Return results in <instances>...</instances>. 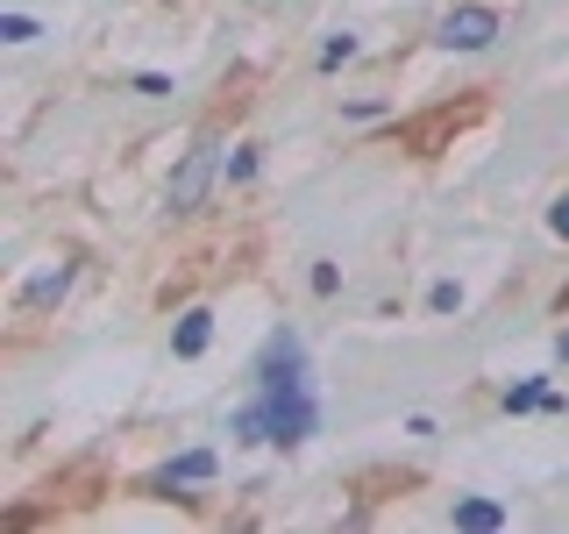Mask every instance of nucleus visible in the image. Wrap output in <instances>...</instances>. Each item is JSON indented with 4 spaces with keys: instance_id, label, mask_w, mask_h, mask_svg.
Returning <instances> with one entry per match:
<instances>
[{
    "instance_id": "10",
    "label": "nucleus",
    "mask_w": 569,
    "mask_h": 534,
    "mask_svg": "<svg viewBox=\"0 0 569 534\" xmlns=\"http://www.w3.org/2000/svg\"><path fill=\"white\" fill-rule=\"evenodd\" d=\"M136 93H150V100H164V93H171V79H164V71H142V79H136Z\"/></svg>"
},
{
    "instance_id": "4",
    "label": "nucleus",
    "mask_w": 569,
    "mask_h": 534,
    "mask_svg": "<svg viewBox=\"0 0 569 534\" xmlns=\"http://www.w3.org/2000/svg\"><path fill=\"white\" fill-rule=\"evenodd\" d=\"M299 364H307L299 335H292V328H278V335H271V349H263V364H257V378H263V385H292V378H299Z\"/></svg>"
},
{
    "instance_id": "3",
    "label": "nucleus",
    "mask_w": 569,
    "mask_h": 534,
    "mask_svg": "<svg viewBox=\"0 0 569 534\" xmlns=\"http://www.w3.org/2000/svg\"><path fill=\"white\" fill-rule=\"evenodd\" d=\"M498 36V14L491 8H456L441 14V50H485Z\"/></svg>"
},
{
    "instance_id": "13",
    "label": "nucleus",
    "mask_w": 569,
    "mask_h": 534,
    "mask_svg": "<svg viewBox=\"0 0 569 534\" xmlns=\"http://www.w3.org/2000/svg\"><path fill=\"white\" fill-rule=\"evenodd\" d=\"M548 221H556V236H569V200H562L556 214H548Z\"/></svg>"
},
{
    "instance_id": "2",
    "label": "nucleus",
    "mask_w": 569,
    "mask_h": 534,
    "mask_svg": "<svg viewBox=\"0 0 569 534\" xmlns=\"http://www.w3.org/2000/svg\"><path fill=\"white\" fill-rule=\"evenodd\" d=\"M207 186H213V142L186 150V165H178L171 186H164V207H171V214H192V207L207 200Z\"/></svg>"
},
{
    "instance_id": "5",
    "label": "nucleus",
    "mask_w": 569,
    "mask_h": 534,
    "mask_svg": "<svg viewBox=\"0 0 569 534\" xmlns=\"http://www.w3.org/2000/svg\"><path fill=\"white\" fill-rule=\"evenodd\" d=\"M207 343H213V314H200V307H192L186 320H178V335H171V349H178V356H200Z\"/></svg>"
},
{
    "instance_id": "1",
    "label": "nucleus",
    "mask_w": 569,
    "mask_h": 534,
    "mask_svg": "<svg viewBox=\"0 0 569 534\" xmlns=\"http://www.w3.org/2000/svg\"><path fill=\"white\" fill-rule=\"evenodd\" d=\"M263 427H271V442H299V435H313V399H307V385H263Z\"/></svg>"
},
{
    "instance_id": "8",
    "label": "nucleus",
    "mask_w": 569,
    "mask_h": 534,
    "mask_svg": "<svg viewBox=\"0 0 569 534\" xmlns=\"http://www.w3.org/2000/svg\"><path fill=\"white\" fill-rule=\"evenodd\" d=\"M64 285H71V264H58V271H43V278H36V285H29V299H58V293H64Z\"/></svg>"
},
{
    "instance_id": "12",
    "label": "nucleus",
    "mask_w": 569,
    "mask_h": 534,
    "mask_svg": "<svg viewBox=\"0 0 569 534\" xmlns=\"http://www.w3.org/2000/svg\"><path fill=\"white\" fill-rule=\"evenodd\" d=\"M0 36H8V43H29V36H36V22H22V14H8V22H0Z\"/></svg>"
},
{
    "instance_id": "14",
    "label": "nucleus",
    "mask_w": 569,
    "mask_h": 534,
    "mask_svg": "<svg viewBox=\"0 0 569 534\" xmlns=\"http://www.w3.org/2000/svg\"><path fill=\"white\" fill-rule=\"evenodd\" d=\"M556 356H569V328H562V335H556Z\"/></svg>"
},
{
    "instance_id": "6",
    "label": "nucleus",
    "mask_w": 569,
    "mask_h": 534,
    "mask_svg": "<svg viewBox=\"0 0 569 534\" xmlns=\"http://www.w3.org/2000/svg\"><path fill=\"white\" fill-rule=\"evenodd\" d=\"M200 477H213V456H207V449H186V456L164 471V485H200Z\"/></svg>"
},
{
    "instance_id": "7",
    "label": "nucleus",
    "mask_w": 569,
    "mask_h": 534,
    "mask_svg": "<svg viewBox=\"0 0 569 534\" xmlns=\"http://www.w3.org/2000/svg\"><path fill=\"white\" fill-rule=\"evenodd\" d=\"M498 521H506V513H498L491 498H462L456 506V527H498Z\"/></svg>"
},
{
    "instance_id": "9",
    "label": "nucleus",
    "mask_w": 569,
    "mask_h": 534,
    "mask_svg": "<svg viewBox=\"0 0 569 534\" xmlns=\"http://www.w3.org/2000/svg\"><path fill=\"white\" fill-rule=\"evenodd\" d=\"M349 58H356V36H335V43L320 50V65H328V71H335V65H349Z\"/></svg>"
},
{
    "instance_id": "11",
    "label": "nucleus",
    "mask_w": 569,
    "mask_h": 534,
    "mask_svg": "<svg viewBox=\"0 0 569 534\" xmlns=\"http://www.w3.org/2000/svg\"><path fill=\"white\" fill-rule=\"evenodd\" d=\"M427 299H435V314H456V307H462V293H456V285H435Z\"/></svg>"
}]
</instances>
